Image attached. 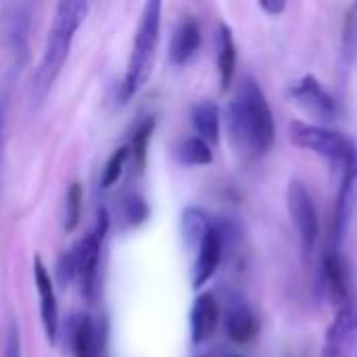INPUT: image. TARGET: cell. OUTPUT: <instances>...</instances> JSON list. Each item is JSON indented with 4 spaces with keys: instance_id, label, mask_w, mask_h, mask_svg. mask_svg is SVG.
<instances>
[{
    "instance_id": "cell-1",
    "label": "cell",
    "mask_w": 357,
    "mask_h": 357,
    "mask_svg": "<svg viewBox=\"0 0 357 357\" xmlns=\"http://www.w3.org/2000/svg\"><path fill=\"white\" fill-rule=\"evenodd\" d=\"M226 134L232 151L247 159L255 161L270 153L276 140L274 113L255 77L245 75L226 105L224 111Z\"/></svg>"
},
{
    "instance_id": "cell-2",
    "label": "cell",
    "mask_w": 357,
    "mask_h": 357,
    "mask_svg": "<svg viewBox=\"0 0 357 357\" xmlns=\"http://www.w3.org/2000/svg\"><path fill=\"white\" fill-rule=\"evenodd\" d=\"M88 15V2L82 0H65L56 4L54 21L48 31V40L38 63V69L31 77V105H42L54 86L56 77L63 71L65 61L69 59L75 33Z\"/></svg>"
},
{
    "instance_id": "cell-3",
    "label": "cell",
    "mask_w": 357,
    "mask_h": 357,
    "mask_svg": "<svg viewBox=\"0 0 357 357\" xmlns=\"http://www.w3.org/2000/svg\"><path fill=\"white\" fill-rule=\"evenodd\" d=\"M161 10H163V4L159 0H151L142 8L138 29L134 36V46H132L130 61L126 67V75L119 86L121 102H128L132 96H136L153 71L159 36H161Z\"/></svg>"
},
{
    "instance_id": "cell-4",
    "label": "cell",
    "mask_w": 357,
    "mask_h": 357,
    "mask_svg": "<svg viewBox=\"0 0 357 357\" xmlns=\"http://www.w3.org/2000/svg\"><path fill=\"white\" fill-rule=\"evenodd\" d=\"M289 138L295 146L312 151L314 155L337 165L341 174L357 172V144L343 132L295 119L289 126Z\"/></svg>"
},
{
    "instance_id": "cell-5",
    "label": "cell",
    "mask_w": 357,
    "mask_h": 357,
    "mask_svg": "<svg viewBox=\"0 0 357 357\" xmlns=\"http://www.w3.org/2000/svg\"><path fill=\"white\" fill-rule=\"evenodd\" d=\"M111 226L109 211L98 209L92 230L75 245L77 249V280L82 295L88 303H94L98 297V276H100V251Z\"/></svg>"
},
{
    "instance_id": "cell-6",
    "label": "cell",
    "mask_w": 357,
    "mask_h": 357,
    "mask_svg": "<svg viewBox=\"0 0 357 357\" xmlns=\"http://www.w3.org/2000/svg\"><path fill=\"white\" fill-rule=\"evenodd\" d=\"M287 209L299 238L303 261L307 264L312 261L316 245L320 241V218L312 192L299 178H293L287 186Z\"/></svg>"
},
{
    "instance_id": "cell-7",
    "label": "cell",
    "mask_w": 357,
    "mask_h": 357,
    "mask_svg": "<svg viewBox=\"0 0 357 357\" xmlns=\"http://www.w3.org/2000/svg\"><path fill=\"white\" fill-rule=\"evenodd\" d=\"M230 236H232V224L226 220H213V226L209 228V232L205 234V238L197 249V259L192 266V287L197 291L203 289L218 272Z\"/></svg>"
},
{
    "instance_id": "cell-8",
    "label": "cell",
    "mask_w": 357,
    "mask_h": 357,
    "mask_svg": "<svg viewBox=\"0 0 357 357\" xmlns=\"http://www.w3.org/2000/svg\"><path fill=\"white\" fill-rule=\"evenodd\" d=\"M357 347V301L351 299L335 310V318L324 333L320 357H354Z\"/></svg>"
},
{
    "instance_id": "cell-9",
    "label": "cell",
    "mask_w": 357,
    "mask_h": 357,
    "mask_svg": "<svg viewBox=\"0 0 357 357\" xmlns=\"http://www.w3.org/2000/svg\"><path fill=\"white\" fill-rule=\"evenodd\" d=\"M289 96L305 113H310L312 117L320 121H333L339 115L337 100L328 94V90L322 86V82L314 73H307L301 79H297L289 90Z\"/></svg>"
},
{
    "instance_id": "cell-10",
    "label": "cell",
    "mask_w": 357,
    "mask_h": 357,
    "mask_svg": "<svg viewBox=\"0 0 357 357\" xmlns=\"http://www.w3.org/2000/svg\"><path fill=\"white\" fill-rule=\"evenodd\" d=\"M320 274H322V284L326 289V295L335 310L345 305L347 301L356 299L354 287H351V274H349L347 261L343 257V251L324 247Z\"/></svg>"
},
{
    "instance_id": "cell-11",
    "label": "cell",
    "mask_w": 357,
    "mask_h": 357,
    "mask_svg": "<svg viewBox=\"0 0 357 357\" xmlns=\"http://www.w3.org/2000/svg\"><path fill=\"white\" fill-rule=\"evenodd\" d=\"M224 328L228 339L238 345L253 341L259 331L257 316L241 293L230 291L224 299Z\"/></svg>"
},
{
    "instance_id": "cell-12",
    "label": "cell",
    "mask_w": 357,
    "mask_h": 357,
    "mask_svg": "<svg viewBox=\"0 0 357 357\" xmlns=\"http://www.w3.org/2000/svg\"><path fill=\"white\" fill-rule=\"evenodd\" d=\"M33 282H36V291L40 297V320H42V328L46 335V341L50 345L56 343L59 337V303H56V293H54V284L52 278L42 261L40 255L33 257Z\"/></svg>"
},
{
    "instance_id": "cell-13",
    "label": "cell",
    "mask_w": 357,
    "mask_h": 357,
    "mask_svg": "<svg viewBox=\"0 0 357 357\" xmlns=\"http://www.w3.org/2000/svg\"><path fill=\"white\" fill-rule=\"evenodd\" d=\"M222 318V310H220V301L213 293H201L197 295L192 310H190V339L195 345H203L207 343L220 324Z\"/></svg>"
},
{
    "instance_id": "cell-14",
    "label": "cell",
    "mask_w": 357,
    "mask_h": 357,
    "mask_svg": "<svg viewBox=\"0 0 357 357\" xmlns=\"http://www.w3.org/2000/svg\"><path fill=\"white\" fill-rule=\"evenodd\" d=\"M201 46V25L192 15H184L174 27L169 42V61L174 65H186Z\"/></svg>"
},
{
    "instance_id": "cell-15",
    "label": "cell",
    "mask_w": 357,
    "mask_h": 357,
    "mask_svg": "<svg viewBox=\"0 0 357 357\" xmlns=\"http://www.w3.org/2000/svg\"><path fill=\"white\" fill-rule=\"evenodd\" d=\"M215 63H218V73H220V86L226 92L234 79V71H236V42H234V33L230 29L228 23H220L218 25V33H215Z\"/></svg>"
},
{
    "instance_id": "cell-16",
    "label": "cell",
    "mask_w": 357,
    "mask_h": 357,
    "mask_svg": "<svg viewBox=\"0 0 357 357\" xmlns=\"http://www.w3.org/2000/svg\"><path fill=\"white\" fill-rule=\"evenodd\" d=\"M190 121L199 138H203L209 144L220 142V130H222V113L220 107L213 100H199L190 109Z\"/></svg>"
},
{
    "instance_id": "cell-17",
    "label": "cell",
    "mask_w": 357,
    "mask_h": 357,
    "mask_svg": "<svg viewBox=\"0 0 357 357\" xmlns=\"http://www.w3.org/2000/svg\"><path fill=\"white\" fill-rule=\"evenodd\" d=\"M27 38H29V10L27 6H15L8 21V42L17 67L27 61Z\"/></svg>"
},
{
    "instance_id": "cell-18",
    "label": "cell",
    "mask_w": 357,
    "mask_h": 357,
    "mask_svg": "<svg viewBox=\"0 0 357 357\" xmlns=\"http://www.w3.org/2000/svg\"><path fill=\"white\" fill-rule=\"evenodd\" d=\"M211 226H213V220L205 209L190 205L182 211V236L190 249H199L201 241L205 238Z\"/></svg>"
},
{
    "instance_id": "cell-19",
    "label": "cell",
    "mask_w": 357,
    "mask_h": 357,
    "mask_svg": "<svg viewBox=\"0 0 357 357\" xmlns=\"http://www.w3.org/2000/svg\"><path fill=\"white\" fill-rule=\"evenodd\" d=\"M71 347L75 357H96V328L90 316H77L71 322Z\"/></svg>"
},
{
    "instance_id": "cell-20",
    "label": "cell",
    "mask_w": 357,
    "mask_h": 357,
    "mask_svg": "<svg viewBox=\"0 0 357 357\" xmlns=\"http://www.w3.org/2000/svg\"><path fill=\"white\" fill-rule=\"evenodd\" d=\"M155 132V117H146L136 130L132 140L128 142V153H130V161L134 165V169L140 174L146 165V153H149V142L153 138Z\"/></svg>"
},
{
    "instance_id": "cell-21",
    "label": "cell",
    "mask_w": 357,
    "mask_h": 357,
    "mask_svg": "<svg viewBox=\"0 0 357 357\" xmlns=\"http://www.w3.org/2000/svg\"><path fill=\"white\" fill-rule=\"evenodd\" d=\"M357 59V2L349 6L341 31V71H349Z\"/></svg>"
},
{
    "instance_id": "cell-22",
    "label": "cell",
    "mask_w": 357,
    "mask_h": 357,
    "mask_svg": "<svg viewBox=\"0 0 357 357\" xmlns=\"http://www.w3.org/2000/svg\"><path fill=\"white\" fill-rule=\"evenodd\" d=\"M178 157L184 165H209L213 161V151L211 144L205 142L203 138L190 136L180 144Z\"/></svg>"
},
{
    "instance_id": "cell-23",
    "label": "cell",
    "mask_w": 357,
    "mask_h": 357,
    "mask_svg": "<svg viewBox=\"0 0 357 357\" xmlns=\"http://www.w3.org/2000/svg\"><path fill=\"white\" fill-rule=\"evenodd\" d=\"M82 205H84V188L79 182H73L65 197V232H73L82 220Z\"/></svg>"
},
{
    "instance_id": "cell-24",
    "label": "cell",
    "mask_w": 357,
    "mask_h": 357,
    "mask_svg": "<svg viewBox=\"0 0 357 357\" xmlns=\"http://www.w3.org/2000/svg\"><path fill=\"white\" fill-rule=\"evenodd\" d=\"M121 215H123V220H126L128 226L136 228V226L144 224V222L151 218V207H149V203H146L144 197L132 192V195H128V197L123 199Z\"/></svg>"
},
{
    "instance_id": "cell-25",
    "label": "cell",
    "mask_w": 357,
    "mask_h": 357,
    "mask_svg": "<svg viewBox=\"0 0 357 357\" xmlns=\"http://www.w3.org/2000/svg\"><path fill=\"white\" fill-rule=\"evenodd\" d=\"M130 159V153H128V144L119 146L117 151H113V155L109 157L105 169H102V178H100V186L102 188H111L123 174V167Z\"/></svg>"
},
{
    "instance_id": "cell-26",
    "label": "cell",
    "mask_w": 357,
    "mask_h": 357,
    "mask_svg": "<svg viewBox=\"0 0 357 357\" xmlns=\"http://www.w3.org/2000/svg\"><path fill=\"white\" fill-rule=\"evenodd\" d=\"M56 278L61 282V287H69L75 278H77V249L71 247L69 251H65L59 257L56 264Z\"/></svg>"
},
{
    "instance_id": "cell-27",
    "label": "cell",
    "mask_w": 357,
    "mask_h": 357,
    "mask_svg": "<svg viewBox=\"0 0 357 357\" xmlns=\"http://www.w3.org/2000/svg\"><path fill=\"white\" fill-rule=\"evenodd\" d=\"M2 357H21V333H19V324L15 320H10L6 326Z\"/></svg>"
},
{
    "instance_id": "cell-28",
    "label": "cell",
    "mask_w": 357,
    "mask_h": 357,
    "mask_svg": "<svg viewBox=\"0 0 357 357\" xmlns=\"http://www.w3.org/2000/svg\"><path fill=\"white\" fill-rule=\"evenodd\" d=\"M259 8L264 13H268L270 17H278L280 13L287 10V2H282V0H264V2H259Z\"/></svg>"
},
{
    "instance_id": "cell-29",
    "label": "cell",
    "mask_w": 357,
    "mask_h": 357,
    "mask_svg": "<svg viewBox=\"0 0 357 357\" xmlns=\"http://www.w3.org/2000/svg\"><path fill=\"white\" fill-rule=\"evenodd\" d=\"M4 123H6V94L0 90V165H2V146H4Z\"/></svg>"
},
{
    "instance_id": "cell-30",
    "label": "cell",
    "mask_w": 357,
    "mask_h": 357,
    "mask_svg": "<svg viewBox=\"0 0 357 357\" xmlns=\"http://www.w3.org/2000/svg\"><path fill=\"white\" fill-rule=\"evenodd\" d=\"M228 357H243V356H238V354H234V356H228Z\"/></svg>"
},
{
    "instance_id": "cell-31",
    "label": "cell",
    "mask_w": 357,
    "mask_h": 357,
    "mask_svg": "<svg viewBox=\"0 0 357 357\" xmlns=\"http://www.w3.org/2000/svg\"><path fill=\"white\" fill-rule=\"evenodd\" d=\"M199 357H205V356H199Z\"/></svg>"
}]
</instances>
